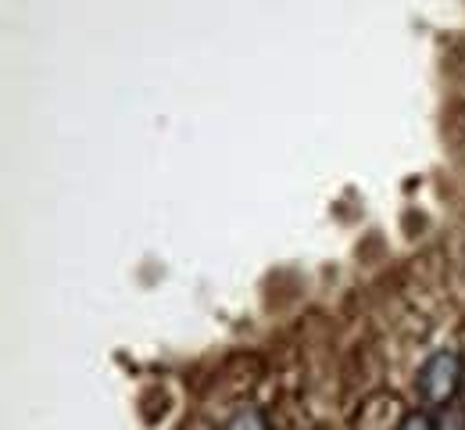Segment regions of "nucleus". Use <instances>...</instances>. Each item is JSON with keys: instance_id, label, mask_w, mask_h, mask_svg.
Listing matches in <instances>:
<instances>
[{"instance_id": "nucleus-1", "label": "nucleus", "mask_w": 465, "mask_h": 430, "mask_svg": "<svg viewBox=\"0 0 465 430\" xmlns=\"http://www.w3.org/2000/svg\"><path fill=\"white\" fill-rule=\"evenodd\" d=\"M462 384V355L455 348H440L433 352L422 369H419V395L426 405H444L455 398Z\"/></svg>"}, {"instance_id": "nucleus-2", "label": "nucleus", "mask_w": 465, "mask_h": 430, "mask_svg": "<svg viewBox=\"0 0 465 430\" xmlns=\"http://www.w3.org/2000/svg\"><path fill=\"white\" fill-rule=\"evenodd\" d=\"M223 430H272L269 427V416L258 409V405H243L230 416V424Z\"/></svg>"}, {"instance_id": "nucleus-3", "label": "nucleus", "mask_w": 465, "mask_h": 430, "mask_svg": "<svg viewBox=\"0 0 465 430\" xmlns=\"http://www.w3.org/2000/svg\"><path fill=\"white\" fill-rule=\"evenodd\" d=\"M398 430H433V424H430V416H422V413H408Z\"/></svg>"}]
</instances>
